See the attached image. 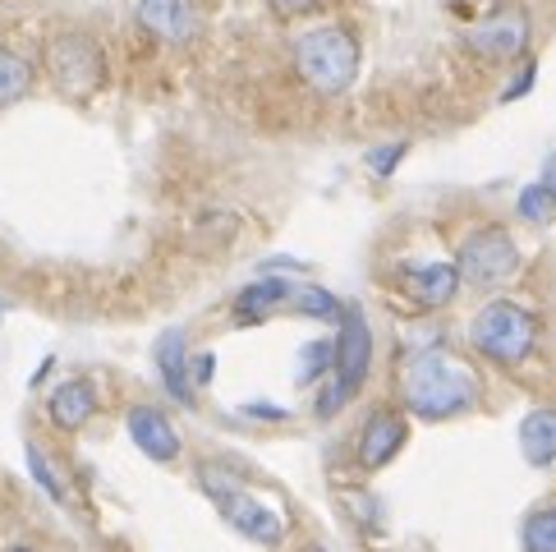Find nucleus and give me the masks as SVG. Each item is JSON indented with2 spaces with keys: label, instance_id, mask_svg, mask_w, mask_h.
Here are the masks:
<instances>
[{
  "label": "nucleus",
  "instance_id": "obj_7",
  "mask_svg": "<svg viewBox=\"0 0 556 552\" xmlns=\"http://www.w3.org/2000/svg\"><path fill=\"white\" fill-rule=\"evenodd\" d=\"M529 14L520 5H502L496 14H488L479 28H469V51L479 61H520L529 47Z\"/></svg>",
  "mask_w": 556,
  "mask_h": 552
},
{
  "label": "nucleus",
  "instance_id": "obj_16",
  "mask_svg": "<svg viewBox=\"0 0 556 552\" xmlns=\"http://www.w3.org/2000/svg\"><path fill=\"white\" fill-rule=\"evenodd\" d=\"M290 294H294V286L281 281V276H271V281H253V286H244L240 294H235V313L249 318V323H263V318H271L276 309L290 304Z\"/></svg>",
  "mask_w": 556,
  "mask_h": 552
},
{
  "label": "nucleus",
  "instance_id": "obj_9",
  "mask_svg": "<svg viewBox=\"0 0 556 552\" xmlns=\"http://www.w3.org/2000/svg\"><path fill=\"white\" fill-rule=\"evenodd\" d=\"M405 419L395 410H372L364 428H359V447H354V461H359V469H382L395 461V451L405 447Z\"/></svg>",
  "mask_w": 556,
  "mask_h": 552
},
{
  "label": "nucleus",
  "instance_id": "obj_24",
  "mask_svg": "<svg viewBox=\"0 0 556 552\" xmlns=\"http://www.w3.org/2000/svg\"><path fill=\"white\" fill-rule=\"evenodd\" d=\"M267 5L281 14V18H300V14H313V10H323L327 0H267Z\"/></svg>",
  "mask_w": 556,
  "mask_h": 552
},
{
  "label": "nucleus",
  "instance_id": "obj_8",
  "mask_svg": "<svg viewBox=\"0 0 556 552\" xmlns=\"http://www.w3.org/2000/svg\"><path fill=\"white\" fill-rule=\"evenodd\" d=\"M331 346H336V360H331L336 382H341L345 397H354L372 368V331H368L359 309H341V337Z\"/></svg>",
  "mask_w": 556,
  "mask_h": 552
},
{
  "label": "nucleus",
  "instance_id": "obj_2",
  "mask_svg": "<svg viewBox=\"0 0 556 552\" xmlns=\"http://www.w3.org/2000/svg\"><path fill=\"white\" fill-rule=\"evenodd\" d=\"M294 70L317 97H341L350 92L354 74H359V42L341 24L313 28L294 42Z\"/></svg>",
  "mask_w": 556,
  "mask_h": 552
},
{
  "label": "nucleus",
  "instance_id": "obj_12",
  "mask_svg": "<svg viewBox=\"0 0 556 552\" xmlns=\"http://www.w3.org/2000/svg\"><path fill=\"white\" fill-rule=\"evenodd\" d=\"M405 290L419 309H446L460 290V272L455 263H424V267H409L405 272Z\"/></svg>",
  "mask_w": 556,
  "mask_h": 552
},
{
  "label": "nucleus",
  "instance_id": "obj_3",
  "mask_svg": "<svg viewBox=\"0 0 556 552\" xmlns=\"http://www.w3.org/2000/svg\"><path fill=\"white\" fill-rule=\"evenodd\" d=\"M469 346L483 354V360L502 364V368H520L533 346H539V318L525 304L510 300H492L473 313L469 323Z\"/></svg>",
  "mask_w": 556,
  "mask_h": 552
},
{
  "label": "nucleus",
  "instance_id": "obj_4",
  "mask_svg": "<svg viewBox=\"0 0 556 552\" xmlns=\"http://www.w3.org/2000/svg\"><path fill=\"white\" fill-rule=\"evenodd\" d=\"M198 484H203V492L216 502V511H222V516L240 529L249 543H281L286 525H281V516H276V506L263 502V498H253L235 469L203 465V469H198Z\"/></svg>",
  "mask_w": 556,
  "mask_h": 552
},
{
  "label": "nucleus",
  "instance_id": "obj_18",
  "mask_svg": "<svg viewBox=\"0 0 556 552\" xmlns=\"http://www.w3.org/2000/svg\"><path fill=\"white\" fill-rule=\"evenodd\" d=\"M520 543H525V552H556V506L533 511L520 529Z\"/></svg>",
  "mask_w": 556,
  "mask_h": 552
},
{
  "label": "nucleus",
  "instance_id": "obj_27",
  "mask_svg": "<svg viewBox=\"0 0 556 552\" xmlns=\"http://www.w3.org/2000/svg\"><path fill=\"white\" fill-rule=\"evenodd\" d=\"M533 74H539V70H533V61L520 70V78H515V84L506 88V97H502V102H515V97H520V92H529L533 88Z\"/></svg>",
  "mask_w": 556,
  "mask_h": 552
},
{
  "label": "nucleus",
  "instance_id": "obj_31",
  "mask_svg": "<svg viewBox=\"0 0 556 552\" xmlns=\"http://www.w3.org/2000/svg\"><path fill=\"white\" fill-rule=\"evenodd\" d=\"M5 552H33V548H24V543H18V548H5Z\"/></svg>",
  "mask_w": 556,
  "mask_h": 552
},
{
  "label": "nucleus",
  "instance_id": "obj_28",
  "mask_svg": "<svg viewBox=\"0 0 556 552\" xmlns=\"http://www.w3.org/2000/svg\"><path fill=\"white\" fill-rule=\"evenodd\" d=\"M543 189L552 193V203H556V152L547 156V166H543Z\"/></svg>",
  "mask_w": 556,
  "mask_h": 552
},
{
  "label": "nucleus",
  "instance_id": "obj_1",
  "mask_svg": "<svg viewBox=\"0 0 556 552\" xmlns=\"http://www.w3.org/2000/svg\"><path fill=\"white\" fill-rule=\"evenodd\" d=\"M395 397L419 419H451L479 401V378L442 350H419L395 368Z\"/></svg>",
  "mask_w": 556,
  "mask_h": 552
},
{
  "label": "nucleus",
  "instance_id": "obj_6",
  "mask_svg": "<svg viewBox=\"0 0 556 552\" xmlns=\"http://www.w3.org/2000/svg\"><path fill=\"white\" fill-rule=\"evenodd\" d=\"M515 267H520V249H515V240L502 226L473 230L469 240L460 244V259H455L460 286H473V290H492V286L510 281Z\"/></svg>",
  "mask_w": 556,
  "mask_h": 552
},
{
  "label": "nucleus",
  "instance_id": "obj_10",
  "mask_svg": "<svg viewBox=\"0 0 556 552\" xmlns=\"http://www.w3.org/2000/svg\"><path fill=\"white\" fill-rule=\"evenodd\" d=\"M138 24L156 42H189L198 33V5L193 0H138Z\"/></svg>",
  "mask_w": 556,
  "mask_h": 552
},
{
  "label": "nucleus",
  "instance_id": "obj_26",
  "mask_svg": "<svg viewBox=\"0 0 556 552\" xmlns=\"http://www.w3.org/2000/svg\"><path fill=\"white\" fill-rule=\"evenodd\" d=\"M212 354H193V360H189V382H198V387H207L212 382Z\"/></svg>",
  "mask_w": 556,
  "mask_h": 552
},
{
  "label": "nucleus",
  "instance_id": "obj_13",
  "mask_svg": "<svg viewBox=\"0 0 556 552\" xmlns=\"http://www.w3.org/2000/svg\"><path fill=\"white\" fill-rule=\"evenodd\" d=\"M47 414H51L55 428L78 432V428H84L92 414H97V391H92V382H84V378L61 382V387H55L51 397H47Z\"/></svg>",
  "mask_w": 556,
  "mask_h": 552
},
{
  "label": "nucleus",
  "instance_id": "obj_25",
  "mask_svg": "<svg viewBox=\"0 0 556 552\" xmlns=\"http://www.w3.org/2000/svg\"><path fill=\"white\" fill-rule=\"evenodd\" d=\"M345 401H350V397H345V391H341V382H336V378H331V387L323 391V401H317V414H323V419H331V414H336V410H341Z\"/></svg>",
  "mask_w": 556,
  "mask_h": 552
},
{
  "label": "nucleus",
  "instance_id": "obj_11",
  "mask_svg": "<svg viewBox=\"0 0 556 552\" xmlns=\"http://www.w3.org/2000/svg\"><path fill=\"white\" fill-rule=\"evenodd\" d=\"M129 438L148 461L166 465V461L180 456V432H175V424L156 405H134L129 410Z\"/></svg>",
  "mask_w": 556,
  "mask_h": 552
},
{
  "label": "nucleus",
  "instance_id": "obj_21",
  "mask_svg": "<svg viewBox=\"0 0 556 552\" xmlns=\"http://www.w3.org/2000/svg\"><path fill=\"white\" fill-rule=\"evenodd\" d=\"M552 212H556V203H552V193L543 185H533V189L520 193V216H525V222L543 226V222H552Z\"/></svg>",
  "mask_w": 556,
  "mask_h": 552
},
{
  "label": "nucleus",
  "instance_id": "obj_22",
  "mask_svg": "<svg viewBox=\"0 0 556 552\" xmlns=\"http://www.w3.org/2000/svg\"><path fill=\"white\" fill-rule=\"evenodd\" d=\"M331 360H336V346L331 341H313L308 350H304V373H300V378H323V373L331 368Z\"/></svg>",
  "mask_w": 556,
  "mask_h": 552
},
{
  "label": "nucleus",
  "instance_id": "obj_5",
  "mask_svg": "<svg viewBox=\"0 0 556 552\" xmlns=\"http://www.w3.org/2000/svg\"><path fill=\"white\" fill-rule=\"evenodd\" d=\"M47 74L65 97L84 102L106 84V51L88 33H55L47 42Z\"/></svg>",
  "mask_w": 556,
  "mask_h": 552
},
{
  "label": "nucleus",
  "instance_id": "obj_30",
  "mask_svg": "<svg viewBox=\"0 0 556 552\" xmlns=\"http://www.w3.org/2000/svg\"><path fill=\"white\" fill-rule=\"evenodd\" d=\"M300 552H327V548H323V543H304Z\"/></svg>",
  "mask_w": 556,
  "mask_h": 552
},
{
  "label": "nucleus",
  "instance_id": "obj_29",
  "mask_svg": "<svg viewBox=\"0 0 556 552\" xmlns=\"http://www.w3.org/2000/svg\"><path fill=\"white\" fill-rule=\"evenodd\" d=\"M249 414H257V419H286V410L276 405H249Z\"/></svg>",
  "mask_w": 556,
  "mask_h": 552
},
{
  "label": "nucleus",
  "instance_id": "obj_19",
  "mask_svg": "<svg viewBox=\"0 0 556 552\" xmlns=\"http://www.w3.org/2000/svg\"><path fill=\"white\" fill-rule=\"evenodd\" d=\"M286 309H300V313H308V318H317V323L341 318V304H336L323 286H294V294H290Z\"/></svg>",
  "mask_w": 556,
  "mask_h": 552
},
{
  "label": "nucleus",
  "instance_id": "obj_15",
  "mask_svg": "<svg viewBox=\"0 0 556 552\" xmlns=\"http://www.w3.org/2000/svg\"><path fill=\"white\" fill-rule=\"evenodd\" d=\"M520 451L533 469H547L556 461V410H529L520 424Z\"/></svg>",
  "mask_w": 556,
  "mask_h": 552
},
{
  "label": "nucleus",
  "instance_id": "obj_14",
  "mask_svg": "<svg viewBox=\"0 0 556 552\" xmlns=\"http://www.w3.org/2000/svg\"><path fill=\"white\" fill-rule=\"evenodd\" d=\"M156 373H162V387L170 391L180 405H193V382H189V350H185V331L175 327L156 341Z\"/></svg>",
  "mask_w": 556,
  "mask_h": 552
},
{
  "label": "nucleus",
  "instance_id": "obj_17",
  "mask_svg": "<svg viewBox=\"0 0 556 552\" xmlns=\"http://www.w3.org/2000/svg\"><path fill=\"white\" fill-rule=\"evenodd\" d=\"M28 88H33V65L18 51L0 47V111L14 106V102H24Z\"/></svg>",
  "mask_w": 556,
  "mask_h": 552
},
{
  "label": "nucleus",
  "instance_id": "obj_20",
  "mask_svg": "<svg viewBox=\"0 0 556 552\" xmlns=\"http://www.w3.org/2000/svg\"><path fill=\"white\" fill-rule=\"evenodd\" d=\"M28 469H33V479L42 484V492H47V498L65 502V484H61V475H55V469H51V461L42 456V447H33V442H28Z\"/></svg>",
  "mask_w": 556,
  "mask_h": 552
},
{
  "label": "nucleus",
  "instance_id": "obj_23",
  "mask_svg": "<svg viewBox=\"0 0 556 552\" xmlns=\"http://www.w3.org/2000/svg\"><path fill=\"white\" fill-rule=\"evenodd\" d=\"M401 156H405V143H391L387 152L377 148V152H368V171H372V175H391V171H395V162H401Z\"/></svg>",
  "mask_w": 556,
  "mask_h": 552
}]
</instances>
